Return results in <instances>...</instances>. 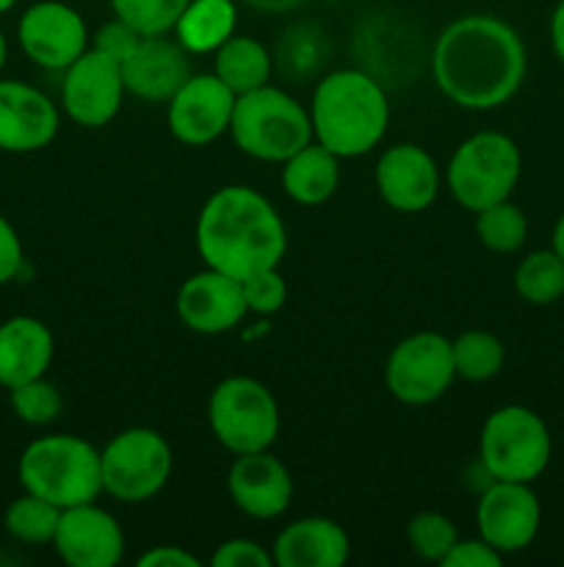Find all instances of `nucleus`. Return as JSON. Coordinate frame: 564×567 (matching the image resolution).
Returning a JSON list of instances; mask_svg holds the SVG:
<instances>
[{
  "mask_svg": "<svg viewBox=\"0 0 564 567\" xmlns=\"http://www.w3.org/2000/svg\"><path fill=\"white\" fill-rule=\"evenodd\" d=\"M431 75L451 103L470 111L498 109L523 86V39L498 17H459L437 37Z\"/></svg>",
  "mask_w": 564,
  "mask_h": 567,
  "instance_id": "1",
  "label": "nucleus"
},
{
  "mask_svg": "<svg viewBox=\"0 0 564 567\" xmlns=\"http://www.w3.org/2000/svg\"><path fill=\"white\" fill-rule=\"evenodd\" d=\"M197 249L208 269L243 282L282 264L288 249L285 225L260 192L224 186L199 210Z\"/></svg>",
  "mask_w": 564,
  "mask_h": 567,
  "instance_id": "2",
  "label": "nucleus"
},
{
  "mask_svg": "<svg viewBox=\"0 0 564 567\" xmlns=\"http://www.w3.org/2000/svg\"><path fill=\"white\" fill-rule=\"evenodd\" d=\"M315 142L337 158H359L382 142L390 122L385 86L365 70H335L321 78L310 103Z\"/></svg>",
  "mask_w": 564,
  "mask_h": 567,
  "instance_id": "3",
  "label": "nucleus"
},
{
  "mask_svg": "<svg viewBox=\"0 0 564 567\" xmlns=\"http://www.w3.org/2000/svg\"><path fill=\"white\" fill-rule=\"evenodd\" d=\"M17 476L22 491L59 509L92 504L103 493L100 452L77 435H44L28 443Z\"/></svg>",
  "mask_w": 564,
  "mask_h": 567,
  "instance_id": "4",
  "label": "nucleus"
},
{
  "mask_svg": "<svg viewBox=\"0 0 564 567\" xmlns=\"http://www.w3.org/2000/svg\"><path fill=\"white\" fill-rule=\"evenodd\" d=\"M230 133L238 150L258 161L282 164L296 150L313 142L310 111L276 86H260L238 94Z\"/></svg>",
  "mask_w": 564,
  "mask_h": 567,
  "instance_id": "5",
  "label": "nucleus"
},
{
  "mask_svg": "<svg viewBox=\"0 0 564 567\" xmlns=\"http://www.w3.org/2000/svg\"><path fill=\"white\" fill-rule=\"evenodd\" d=\"M523 172V155L514 138L498 131H481L464 138L448 161V192L462 208L479 210L503 203Z\"/></svg>",
  "mask_w": 564,
  "mask_h": 567,
  "instance_id": "6",
  "label": "nucleus"
},
{
  "mask_svg": "<svg viewBox=\"0 0 564 567\" xmlns=\"http://www.w3.org/2000/svg\"><path fill=\"white\" fill-rule=\"evenodd\" d=\"M481 468L490 480L525 482L540 480L551 463V432L534 410L506 404L481 426Z\"/></svg>",
  "mask_w": 564,
  "mask_h": 567,
  "instance_id": "7",
  "label": "nucleus"
},
{
  "mask_svg": "<svg viewBox=\"0 0 564 567\" xmlns=\"http://www.w3.org/2000/svg\"><path fill=\"white\" fill-rule=\"evenodd\" d=\"M208 424L227 452H265L280 435V408L263 382L227 377L210 393Z\"/></svg>",
  "mask_w": 564,
  "mask_h": 567,
  "instance_id": "8",
  "label": "nucleus"
},
{
  "mask_svg": "<svg viewBox=\"0 0 564 567\" xmlns=\"http://www.w3.org/2000/svg\"><path fill=\"white\" fill-rule=\"evenodd\" d=\"M171 446L160 432L133 426L119 432L100 452L103 491L125 504L149 502L171 476Z\"/></svg>",
  "mask_w": 564,
  "mask_h": 567,
  "instance_id": "9",
  "label": "nucleus"
},
{
  "mask_svg": "<svg viewBox=\"0 0 564 567\" xmlns=\"http://www.w3.org/2000/svg\"><path fill=\"white\" fill-rule=\"evenodd\" d=\"M451 341L437 332H415L393 347L385 365V385L404 404H431L451 388Z\"/></svg>",
  "mask_w": 564,
  "mask_h": 567,
  "instance_id": "10",
  "label": "nucleus"
},
{
  "mask_svg": "<svg viewBox=\"0 0 564 567\" xmlns=\"http://www.w3.org/2000/svg\"><path fill=\"white\" fill-rule=\"evenodd\" d=\"M125 83L114 59L88 48L64 70L61 105L81 127H105L122 109Z\"/></svg>",
  "mask_w": 564,
  "mask_h": 567,
  "instance_id": "11",
  "label": "nucleus"
},
{
  "mask_svg": "<svg viewBox=\"0 0 564 567\" xmlns=\"http://www.w3.org/2000/svg\"><path fill=\"white\" fill-rule=\"evenodd\" d=\"M542 507L525 482L492 480L476 507V526L481 540L498 554H518L534 543L540 532Z\"/></svg>",
  "mask_w": 564,
  "mask_h": 567,
  "instance_id": "12",
  "label": "nucleus"
},
{
  "mask_svg": "<svg viewBox=\"0 0 564 567\" xmlns=\"http://www.w3.org/2000/svg\"><path fill=\"white\" fill-rule=\"evenodd\" d=\"M17 42L22 53L44 70H66L88 50L83 17L61 0L33 3L17 22Z\"/></svg>",
  "mask_w": 564,
  "mask_h": 567,
  "instance_id": "13",
  "label": "nucleus"
},
{
  "mask_svg": "<svg viewBox=\"0 0 564 567\" xmlns=\"http://www.w3.org/2000/svg\"><path fill=\"white\" fill-rule=\"evenodd\" d=\"M236 94L216 72L191 75L169 100V131L188 147H205L230 131Z\"/></svg>",
  "mask_w": 564,
  "mask_h": 567,
  "instance_id": "14",
  "label": "nucleus"
},
{
  "mask_svg": "<svg viewBox=\"0 0 564 567\" xmlns=\"http://www.w3.org/2000/svg\"><path fill=\"white\" fill-rule=\"evenodd\" d=\"M53 548L72 567H114L125 554V535L116 518L92 504L61 509Z\"/></svg>",
  "mask_w": 564,
  "mask_h": 567,
  "instance_id": "15",
  "label": "nucleus"
},
{
  "mask_svg": "<svg viewBox=\"0 0 564 567\" xmlns=\"http://www.w3.org/2000/svg\"><path fill=\"white\" fill-rule=\"evenodd\" d=\"M59 133V109L36 86L0 81V153H39Z\"/></svg>",
  "mask_w": 564,
  "mask_h": 567,
  "instance_id": "16",
  "label": "nucleus"
},
{
  "mask_svg": "<svg viewBox=\"0 0 564 567\" xmlns=\"http://www.w3.org/2000/svg\"><path fill=\"white\" fill-rule=\"evenodd\" d=\"M247 313L249 308L241 280L224 271H197L177 291V316L188 330L202 332V336L232 330Z\"/></svg>",
  "mask_w": 564,
  "mask_h": 567,
  "instance_id": "17",
  "label": "nucleus"
},
{
  "mask_svg": "<svg viewBox=\"0 0 564 567\" xmlns=\"http://www.w3.org/2000/svg\"><path fill=\"white\" fill-rule=\"evenodd\" d=\"M379 197L401 214H420L440 192V172L435 158L418 144H396L376 161Z\"/></svg>",
  "mask_w": 564,
  "mask_h": 567,
  "instance_id": "18",
  "label": "nucleus"
},
{
  "mask_svg": "<svg viewBox=\"0 0 564 567\" xmlns=\"http://www.w3.org/2000/svg\"><path fill=\"white\" fill-rule=\"evenodd\" d=\"M125 92L147 103H169L177 89L191 78L188 50L180 42L160 37H142L138 48L119 64Z\"/></svg>",
  "mask_w": 564,
  "mask_h": 567,
  "instance_id": "19",
  "label": "nucleus"
},
{
  "mask_svg": "<svg viewBox=\"0 0 564 567\" xmlns=\"http://www.w3.org/2000/svg\"><path fill=\"white\" fill-rule=\"evenodd\" d=\"M227 491L243 515L258 520L276 518L288 509L293 496V480L285 465L265 452L236 454L227 474Z\"/></svg>",
  "mask_w": 564,
  "mask_h": 567,
  "instance_id": "20",
  "label": "nucleus"
},
{
  "mask_svg": "<svg viewBox=\"0 0 564 567\" xmlns=\"http://www.w3.org/2000/svg\"><path fill=\"white\" fill-rule=\"evenodd\" d=\"M55 341L44 321L33 316H11L0 324V388L22 385L48 374Z\"/></svg>",
  "mask_w": 564,
  "mask_h": 567,
  "instance_id": "21",
  "label": "nucleus"
},
{
  "mask_svg": "<svg viewBox=\"0 0 564 567\" xmlns=\"http://www.w3.org/2000/svg\"><path fill=\"white\" fill-rule=\"evenodd\" d=\"M348 551V535L330 518L293 520L271 546V557L280 567H341Z\"/></svg>",
  "mask_w": 564,
  "mask_h": 567,
  "instance_id": "22",
  "label": "nucleus"
},
{
  "mask_svg": "<svg viewBox=\"0 0 564 567\" xmlns=\"http://www.w3.org/2000/svg\"><path fill=\"white\" fill-rule=\"evenodd\" d=\"M337 155L324 144L310 142L282 161V188L299 205H321L337 192L341 166Z\"/></svg>",
  "mask_w": 564,
  "mask_h": 567,
  "instance_id": "23",
  "label": "nucleus"
},
{
  "mask_svg": "<svg viewBox=\"0 0 564 567\" xmlns=\"http://www.w3.org/2000/svg\"><path fill=\"white\" fill-rule=\"evenodd\" d=\"M236 0H191L177 20V42L188 53H216L236 33Z\"/></svg>",
  "mask_w": 564,
  "mask_h": 567,
  "instance_id": "24",
  "label": "nucleus"
},
{
  "mask_svg": "<svg viewBox=\"0 0 564 567\" xmlns=\"http://www.w3.org/2000/svg\"><path fill=\"white\" fill-rule=\"evenodd\" d=\"M213 72L232 89V94H247L260 89L271 78V55L258 39L232 33L219 50H216Z\"/></svg>",
  "mask_w": 564,
  "mask_h": 567,
  "instance_id": "25",
  "label": "nucleus"
},
{
  "mask_svg": "<svg viewBox=\"0 0 564 567\" xmlns=\"http://www.w3.org/2000/svg\"><path fill=\"white\" fill-rule=\"evenodd\" d=\"M514 291L523 302L545 308L564 297V260L551 249L525 255L514 269Z\"/></svg>",
  "mask_w": 564,
  "mask_h": 567,
  "instance_id": "26",
  "label": "nucleus"
},
{
  "mask_svg": "<svg viewBox=\"0 0 564 567\" xmlns=\"http://www.w3.org/2000/svg\"><path fill=\"white\" fill-rule=\"evenodd\" d=\"M453 369L457 377L468 382H487L503 369L506 360V347L498 336L487 330H468L451 341Z\"/></svg>",
  "mask_w": 564,
  "mask_h": 567,
  "instance_id": "27",
  "label": "nucleus"
},
{
  "mask_svg": "<svg viewBox=\"0 0 564 567\" xmlns=\"http://www.w3.org/2000/svg\"><path fill=\"white\" fill-rule=\"evenodd\" d=\"M61 509L33 493H22L20 498L6 507L3 526L14 540L28 543V546H44L53 543L55 529H59Z\"/></svg>",
  "mask_w": 564,
  "mask_h": 567,
  "instance_id": "28",
  "label": "nucleus"
},
{
  "mask_svg": "<svg viewBox=\"0 0 564 567\" xmlns=\"http://www.w3.org/2000/svg\"><path fill=\"white\" fill-rule=\"evenodd\" d=\"M476 236L490 252H518L529 236V219L518 205L503 199L476 214Z\"/></svg>",
  "mask_w": 564,
  "mask_h": 567,
  "instance_id": "29",
  "label": "nucleus"
},
{
  "mask_svg": "<svg viewBox=\"0 0 564 567\" xmlns=\"http://www.w3.org/2000/svg\"><path fill=\"white\" fill-rule=\"evenodd\" d=\"M191 0H111L114 14L142 37H160L175 31L177 20Z\"/></svg>",
  "mask_w": 564,
  "mask_h": 567,
  "instance_id": "30",
  "label": "nucleus"
},
{
  "mask_svg": "<svg viewBox=\"0 0 564 567\" xmlns=\"http://www.w3.org/2000/svg\"><path fill=\"white\" fill-rule=\"evenodd\" d=\"M409 548L426 563H442L451 551L453 543L459 540L457 526L451 518L440 513H420L407 524Z\"/></svg>",
  "mask_w": 564,
  "mask_h": 567,
  "instance_id": "31",
  "label": "nucleus"
},
{
  "mask_svg": "<svg viewBox=\"0 0 564 567\" xmlns=\"http://www.w3.org/2000/svg\"><path fill=\"white\" fill-rule=\"evenodd\" d=\"M11 410L20 421L31 426H48L59 419L61 413V393L53 382H48L44 377L31 382H22V385L11 388L9 391Z\"/></svg>",
  "mask_w": 564,
  "mask_h": 567,
  "instance_id": "32",
  "label": "nucleus"
},
{
  "mask_svg": "<svg viewBox=\"0 0 564 567\" xmlns=\"http://www.w3.org/2000/svg\"><path fill=\"white\" fill-rule=\"evenodd\" d=\"M241 286H243V297H247L249 313L271 316L276 313V310H282V305H285L288 299L285 277H282L276 269L260 271V275L243 280Z\"/></svg>",
  "mask_w": 564,
  "mask_h": 567,
  "instance_id": "33",
  "label": "nucleus"
},
{
  "mask_svg": "<svg viewBox=\"0 0 564 567\" xmlns=\"http://www.w3.org/2000/svg\"><path fill=\"white\" fill-rule=\"evenodd\" d=\"M138 42H142V33L116 17V20L105 22V25L97 28L92 48L100 50L103 55H108V59H114L116 64H122V61L138 48Z\"/></svg>",
  "mask_w": 564,
  "mask_h": 567,
  "instance_id": "34",
  "label": "nucleus"
},
{
  "mask_svg": "<svg viewBox=\"0 0 564 567\" xmlns=\"http://www.w3.org/2000/svg\"><path fill=\"white\" fill-rule=\"evenodd\" d=\"M210 565L213 567H271L274 565V557H271V551H265L260 543L236 537V540H227L216 548V554L210 557Z\"/></svg>",
  "mask_w": 564,
  "mask_h": 567,
  "instance_id": "35",
  "label": "nucleus"
},
{
  "mask_svg": "<svg viewBox=\"0 0 564 567\" xmlns=\"http://www.w3.org/2000/svg\"><path fill=\"white\" fill-rule=\"evenodd\" d=\"M503 554H498L490 543L479 540H457L451 551L442 559V567H498Z\"/></svg>",
  "mask_w": 564,
  "mask_h": 567,
  "instance_id": "36",
  "label": "nucleus"
},
{
  "mask_svg": "<svg viewBox=\"0 0 564 567\" xmlns=\"http://www.w3.org/2000/svg\"><path fill=\"white\" fill-rule=\"evenodd\" d=\"M25 264V252H22V241L17 236L14 225L0 214V286L14 280Z\"/></svg>",
  "mask_w": 564,
  "mask_h": 567,
  "instance_id": "37",
  "label": "nucleus"
},
{
  "mask_svg": "<svg viewBox=\"0 0 564 567\" xmlns=\"http://www.w3.org/2000/svg\"><path fill=\"white\" fill-rule=\"evenodd\" d=\"M199 557L180 546H155L138 557V567H199Z\"/></svg>",
  "mask_w": 564,
  "mask_h": 567,
  "instance_id": "38",
  "label": "nucleus"
},
{
  "mask_svg": "<svg viewBox=\"0 0 564 567\" xmlns=\"http://www.w3.org/2000/svg\"><path fill=\"white\" fill-rule=\"evenodd\" d=\"M551 42H553V53H556V59L564 64V0L553 9Z\"/></svg>",
  "mask_w": 564,
  "mask_h": 567,
  "instance_id": "39",
  "label": "nucleus"
},
{
  "mask_svg": "<svg viewBox=\"0 0 564 567\" xmlns=\"http://www.w3.org/2000/svg\"><path fill=\"white\" fill-rule=\"evenodd\" d=\"M249 9L263 11V14H285V11L299 9L304 0H243Z\"/></svg>",
  "mask_w": 564,
  "mask_h": 567,
  "instance_id": "40",
  "label": "nucleus"
},
{
  "mask_svg": "<svg viewBox=\"0 0 564 567\" xmlns=\"http://www.w3.org/2000/svg\"><path fill=\"white\" fill-rule=\"evenodd\" d=\"M553 252L564 260V210L562 216H558L556 227H553Z\"/></svg>",
  "mask_w": 564,
  "mask_h": 567,
  "instance_id": "41",
  "label": "nucleus"
},
{
  "mask_svg": "<svg viewBox=\"0 0 564 567\" xmlns=\"http://www.w3.org/2000/svg\"><path fill=\"white\" fill-rule=\"evenodd\" d=\"M6 59H9V44H6V37H3V31H0V70H3Z\"/></svg>",
  "mask_w": 564,
  "mask_h": 567,
  "instance_id": "42",
  "label": "nucleus"
},
{
  "mask_svg": "<svg viewBox=\"0 0 564 567\" xmlns=\"http://www.w3.org/2000/svg\"><path fill=\"white\" fill-rule=\"evenodd\" d=\"M17 6V0H0V14H6V11H11Z\"/></svg>",
  "mask_w": 564,
  "mask_h": 567,
  "instance_id": "43",
  "label": "nucleus"
}]
</instances>
